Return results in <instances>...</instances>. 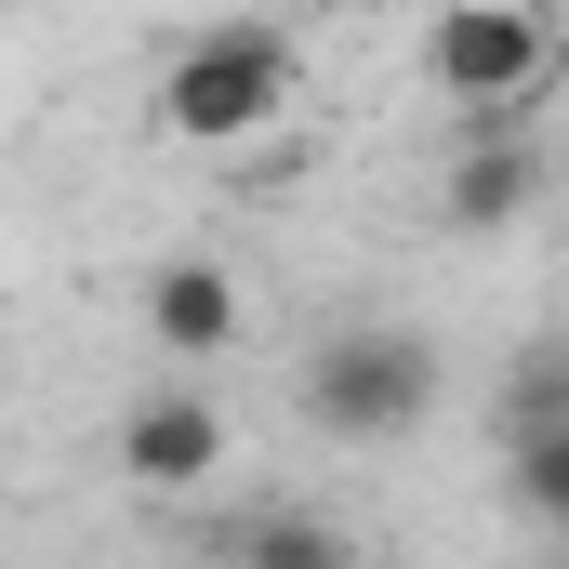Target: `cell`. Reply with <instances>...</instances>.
I'll list each match as a JSON object with an SVG mask.
<instances>
[{
	"label": "cell",
	"mask_w": 569,
	"mask_h": 569,
	"mask_svg": "<svg viewBox=\"0 0 569 569\" xmlns=\"http://www.w3.org/2000/svg\"><path fill=\"white\" fill-rule=\"evenodd\" d=\"M120 477L159 490V503L212 490V477H226V411H212L199 385H146L133 411H120Z\"/></svg>",
	"instance_id": "obj_4"
},
{
	"label": "cell",
	"mask_w": 569,
	"mask_h": 569,
	"mask_svg": "<svg viewBox=\"0 0 569 569\" xmlns=\"http://www.w3.org/2000/svg\"><path fill=\"white\" fill-rule=\"evenodd\" d=\"M530 425H569V345H530L503 371V437H530Z\"/></svg>",
	"instance_id": "obj_8"
},
{
	"label": "cell",
	"mask_w": 569,
	"mask_h": 569,
	"mask_svg": "<svg viewBox=\"0 0 569 569\" xmlns=\"http://www.w3.org/2000/svg\"><path fill=\"white\" fill-rule=\"evenodd\" d=\"M557 53H569V27L543 0H450L425 27V80H437V107H463V120H517L557 80Z\"/></svg>",
	"instance_id": "obj_3"
},
{
	"label": "cell",
	"mask_w": 569,
	"mask_h": 569,
	"mask_svg": "<svg viewBox=\"0 0 569 569\" xmlns=\"http://www.w3.org/2000/svg\"><path fill=\"white\" fill-rule=\"evenodd\" d=\"M530 199H543V146L530 133H477L463 159H450V186H437V212H450L463 239H503Z\"/></svg>",
	"instance_id": "obj_6"
},
{
	"label": "cell",
	"mask_w": 569,
	"mask_h": 569,
	"mask_svg": "<svg viewBox=\"0 0 569 569\" xmlns=\"http://www.w3.org/2000/svg\"><path fill=\"white\" fill-rule=\"evenodd\" d=\"M146 120L172 146H199V159L266 146L291 120V40L279 27H186V40L159 53V80H146Z\"/></svg>",
	"instance_id": "obj_1"
},
{
	"label": "cell",
	"mask_w": 569,
	"mask_h": 569,
	"mask_svg": "<svg viewBox=\"0 0 569 569\" xmlns=\"http://www.w3.org/2000/svg\"><path fill=\"white\" fill-rule=\"evenodd\" d=\"M318 13H345V0H318Z\"/></svg>",
	"instance_id": "obj_10"
},
{
	"label": "cell",
	"mask_w": 569,
	"mask_h": 569,
	"mask_svg": "<svg viewBox=\"0 0 569 569\" xmlns=\"http://www.w3.org/2000/svg\"><path fill=\"white\" fill-rule=\"evenodd\" d=\"M425 411H437V345L398 318H345L305 358V425L331 450H398V437H425Z\"/></svg>",
	"instance_id": "obj_2"
},
{
	"label": "cell",
	"mask_w": 569,
	"mask_h": 569,
	"mask_svg": "<svg viewBox=\"0 0 569 569\" xmlns=\"http://www.w3.org/2000/svg\"><path fill=\"white\" fill-rule=\"evenodd\" d=\"M239 331H252V291L226 279L212 252H159L146 266V345L159 358H226Z\"/></svg>",
	"instance_id": "obj_5"
},
{
	"label": "cell",
	"mask_w": 569,
	"mask_h": 569,
	"mask_svg": "<svg viewBox=\"0 0 569 569\" xmlns=\"http://www.w3.org/2000/svg\"><path fill=\"white\" fill-rule=\"evenodd\" d=\"M239 557H279V569H318V557H345V530H318V517H239Z\"/></svg>",
	"instance_id": "obj_9"
},
{
	"label": "cell",
	"mask_w": 569,
	"mask_h": 569,
	"mask_svg": "<svg viewBox=\"0 0 569 569\" xmlns=\"http://www.w3.org/2000/svg\"><path fill=\"white\" fill-rule=\"evenodd\" d=\"M503 490H517V517H530V530H557V543H569V425L503 437Z\"/></svg>",
	"instance_id": "obj_7"
}]
</instances>
